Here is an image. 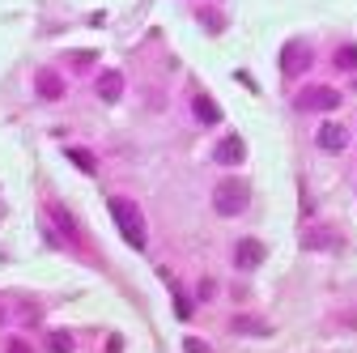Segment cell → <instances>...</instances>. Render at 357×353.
I'll return each mask as SVG.
<instances>
[{"instance_id":"obj_2","label":"cell","mask_w":357,"mask_h":353,"mask_svg":"<svg viewBox=\"0 0 357 353\" xmlns=\"http://www.w3.org/2000/svg\"><path fill=\"white\" fill-rule=\"evenodd\" d=\"M247 204H251V188H247L243 179H221V183L213 188V209H217L221 217H238Z\"/></svg>"},{"instance_id":"obj_18","label":"cell","mask_w":357,"mask_h":353,"mask_svg":"<svg viewBox=\"0 0 357 353\" xmlns=\"http://www.w3.org/2000/svg\"><path fill=\"white\" fill-rule=\"evenodd\" d=\"M183 349H188V353H213V349H208L200 336H188V340H183Z\"/></svg>"},{"instance_id":"obj_10","label":"cell","mask_w":357,"mask_h":353,"mask_svg":"<svg viewBox=\"0 0 357 353\" xmlns=\"http://www.w3.org/2000/svg\"><path fill=\"white\" fill-rule=\"evenodd\" d=\"M162 281H166V285H170V294H174V315H178V320H188V315H192V298L178 290V281H174V277H166V273H162Z\"/></svg>"},{"instance_id":"obj_8","label":"cell","mask_w":357,"mask_h":353,"mask_svg":"<svg viewBox=\"0 0 357 353\" xmlns=\"http://www.w3.org/2000/svg\"><path fill=\"white\" fill-rule=\"evenodd\" d=\"M230 328H234L238 336H273V324H268V320H255V315H234Z\"/></svg>"},{"instance_id":"obj_7","label":"cell","mask_w":357,"mask_h":353,"mask_svg":"<svg viewBox=\"0 0 357 353\" xmlns=\"http://www.w3.org/2000/svg\"><path fill=\"white\" fill-rule=\"evenodd\" d=\"M344 145H349V132H344L340 123H324V128H319V149H324V153H340Z\"/></svg>"},{"instance_id":"obj_19","label":"cell","mask_w":357,"mask_h":353,"mask_svg":"<svg viewBox=\"0 0 357 353\" xmlns=\"http://www.w3.org/2000/svg\"><path fill=\"white\" fill-rule=\"evenodd\" d=\"M68 60H73V64H94V60H98V56H94V52H73V56H68Z\"/></svg>"},{"instance_id":"obj_1","label":"cell","mask_w":357,"mask_h":353,"mask_svg":"<svg viewBox=\"0 0 357 353\" xmlns=\"http://www.w3.org/2000/svg\"><path fill=\"white\" fill-rule=\"evenodd\" d=\"M111 217H115V226H119L123 243H128L132 251H145V243H149V230H145V217H141V209L132 204V200H123V196H115V200H111Z\"/></svg>"},{"instance_id":"obj_16","label":"cell","mask_w":357,"mask_h":353,"mask_svg":"<svg viewBox=\"0 0 357 353\" xmlns=\"http://www.w3.org/2000/svg\"><path fill=\"white\" fill-rule=\"evenodd\" d=\"M306 247H332V234H328V230H310Z\"/></svg>"},{"instance_id":"obj_9","label":"cell","mask_w":357,"mask_h":353,"mask_svg":"<svg viewBox=\"0 0 357 353\" xmlns=\"http://www.w3.org/2000/svg\"><path fill=\"white\" fill-rule=\"evenodd\" d=\"M34 85H38V94L47 98V103H56V98H64V81L52 73V68H38V77H34Z\"/></svg>"},{"instance_id":"obj_3","label":"cell","mask_w":357,"mask_h":353,"mask_svg":"<svg viewBox=\"0 0 357 353\" xmlns=\"http://www.w3.org/2000/svg\"><path fill=\"white\" fill-rule=\"evenodd\" d=\"M298 107H306V111H336L340 94L332 90V85H306V90L298 94Z\"/></svg>"},{"instance_id":"obj_5","label":"cell","mask_w":357,"mask_h":353,"mask_svg":"<svg viewBox=\"0 0 357 353\" xmlns=\"http://www.w3.org/2000/svg\"><path fill=\"white\" fill-rule=\"evenodd\" d=\"M98 98H102V103H119V98H123V73H119V68L98 73Z\"/></svg>"},{"instance_id":"obj_11","label":"cell","mask_w":357,"mask_h":353,"mask_svg":"<svg viewBox=\"0 0 357 353\" xmlns=\"http://www.w3.org/2000/svg\"><path fill=\"white\" fill-rule=\"evenodd\" d=\"M196 119H200V123H208V128H213V123H221V111L213 107V98H208V94H200V98H196Z\"/></svg>"},{"instance_id":"obj_4","label":"cell","mask_w":357,"mask_h":353,"mask_svg":"<svg viewBox=\"0 0 357 353\" xmlns=\"http://www.w3.org/2000/svg\"><path fill=\"white\" fill-rule=\"evenodd\" d=\"M264 260H268V247H264L259 239H238V243H234V269L251 273V269H259Z\"/></svg>"},{"instance_id":"obj_14","label":"cell","mask_w":357,"mask_h":353,"mask_svg":"<svg viewBox=\"0 0 357 353\" xmlns=\"http://www.w3.org/2000/svg\"><path fill=\"white\" fill-rule=\"evenodd\" d=\"M52 217H56V222H60V230H68V239L77 243V234H81V230H77V222H73V217H68V209H60V204H52Z\"/></svg>"},{"instance_id":"obj_13","label":"cell","mask_w":357,"mask_h":353,"mask_svg":"<svg viewBox=\"0 0 357 353\" xmlns=\"http://www.w3.org/2000/svg\"><path fill=\"white\" fill-rule=\"evenodd\" d=\"M64 153H68V162H77V166H81L85 174H94V170H98V162H94V153H85V149H64Z\"/></svg>"},{"instance_id":"obj_6","label":"cell","mask_w":357,"mask_h":353,"mask_svg":"<svg viewBox=\"0 0 357 353\" xmlns=\"http://www.w3.org/2000/svg\"><path fill=\"white\" fill-rule=\"evenodd\" d=\"M213 158H217L221 166H238V162L247 158V145H243L238 137H226V141H217V149H213Z\"/></svg>"},{"instance_id":"obj_20","label":"cell","mask_w":357,"mask_h":353,"mask_svg":"<svg viewBox=\"0 0 357 353\" xmlns=\"http://www.w3.org/2000/svg\"><path fill=\"white\" fill-rule=\"evenodd\" d=\"M9 353H34V349H30L26 340H9Z\"/></svg>"},{"instance_id":"obj_12","label":"cell","mask_w":357,"mask_h":353,"mask_svg":"<svg viewBox=\"0 0 357 353\" xmlns=\"http://www.w3.org/2000/svg\"><path fill=\"white\" fill-rule=\"evenodd\" d=\"M336 68H344V73H357V43H344V47H336Z\"/></svg>"},{"instance_id":"obj_17","label":"cell","mask_w":357,"mask_h":353,"mask_svg":"<svg viewBox=\"0 0 357 353\" xmlns=\"http://www.w3.org/2000/svg\"><path fill=\"white\" fill-rule=\"evenodd\" d=\"M281 64H285V73H298V68H294V64H298V43H289V47H285Z\"/></svg>"},{"instance_id":"obj_15","label":"cell","mask_w":357,"mask_h":353,"mask_svg":"<svg viewBox=\"0 0 357 353\" xmlns=\"http://www.w3.org/2000/svg\"><path fill=\"white\" fill-rule=\"evenodd\" d=\"M52 353H73V336L68 332H56L52 336Z\"/></svg>"}]
</instances>
